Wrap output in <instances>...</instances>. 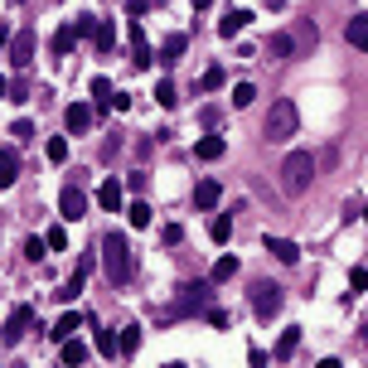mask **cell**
I'll return each mask as SVG.
<instances>
[{
	"label": "cell",
	"mask_w": 368,
	"mask_h": 368,
	"mask_svg": "<svg viewBox=\"0 0 368 368\" xmlns=\"http://www.w3.org/2000/svg\"><path fill=\"white\" fill-rule=\"evenodd\" d=\"M58 213H63V223H78L82 213H87V194H82L78 184H63V194H58Z\"/></svg>",
	"instance_id": "7"
},
{
	"label": "cell",
	"mask_w": 368,
	"mask_h": 368,
	"mask_svg": "<svg viewBox=\"0 0 368 368\" xmlns=\"http://www.w3.org/2000/svg\"><path fill=\"white\" fill-rule=\"evenodd\" d=\"M117 349H121V344H117V335H112V330H97V354L117 359Z\"/></svg>",
	"instance_id": "31"
},
{
	"label": "cell",
	"mask_w": 368,
	"mask_h": 368,
	"mask_svg": "<svg viewBox=\"0 0 368 368\" xmlns=\"http://www.w3.org/2000/svg\"><path fill=\"white\" fill-rule=\"evenodd\" d=\"M252 310H257V320H271L276 310H281V286L257 281V286H252Z\"/></svg>",
	"instance_id": "6"
},
{
	"label": "cell",
	"mask_w": 368,
	"mask_h": 368,
	"mask_svg": "<svg viewBox=\"0 0 368 368\" xmlns=\"http://www.w3.org/2000/svg\"><path fill=\"white\" fill-rule=\"evenodd\" d=\"M266 49H271V58H291L301 44H296V34H286V29H281V34H271V44H266Z\"/></svg>",
	"instance_id": "21"
},
{
	"label": "cell",
	"mask_w": 368,
	"mask_h": 368,
	"mask_svg": "<svg viewBox=\"0 0 368 368\" xmlns=\"http://www.w3.org/2000/svg\"><path fill=\"white\" fill-rule=\"evenodd\" d=\"M310 180H315V156L310 151H291L286 165H281V189H286L291 199H301L310 189Z\"/></svg>",
	"instance_id": "2"
},
{
	"label": "cell",
	"mask_w": 368,
	"mask_h": 368,
	"mask_svg": "<svg viewBox=\"0 0 368 368\" xmlns=\"http://www.w3.org/2000/svg\"><path fill=\"white\" fill-rule=\"evenodd\" d=\"M223 82H228V73H223V68H209V73L199 78V92H218Z\"/></svg>",
	"instance_id": "29"
},
{
	"label": "cell",
	"mask_w": 368,
	"mask_h": 368,
	"mask_svg": "<svg viewBox=\"0 0 368 368\" xmlns=\"http://www.w3.org/2000/svg\"><path fill=\"white\" fill-rule=\"evenodd\" d=\"M92 44H97L102 53H112V49H117V25H112V20H102V25H97V39H92Z\"/></svg>",
	"instance_id": "27"
},
{
	"label": "cell",
	"mask_w": 368,
	"mask_h": 368,
	"mask_svg": "<svg viewBox=\"0 0 368 368\" xmlns=\"http://www.w3.org/2000/svg\"><path fill=\"white\" fill-rule=\"evenodd\" d=\"M320 368H344V364L340 359H320Z\"/></svg>",
	"instance_id": "42"
},
{
	"label": "cell",
	"mask_w": 368,
	"mask_h": 368,
	"mask_svg": "<svg viewBox=\"0 0 368 368\" xmlns=\"http://www.w3.org/2000/svg\"><path fill=\"white\" fill-rule=\"evenodd\" d=\"M126 44H131V63L136 68H151L156 53H151V39H146V25L141 20H126Z\"/></svg>",
	"instance_id": "5"
},
{
	"label": "cell",
	"mask_w": 368,
	"mask_h": 368,
	"mask_svg": "<svg viewBox=\"0 0 368 368\" xmlns=\"http://www.w3.org/2000/svg\"><path fill=\"white\" fill-rule=\"evenodd\" d=\"M29 325H34V310H29V305H15L10 320H5V330H0V344H20Z\"/></svg>",
	"instance_id": "8"
},
{
	"label": "cell",
	"mask_w": 368,
	"mask_h": 368,
	"mask_svg": "<svg viewBox=\"0 0 368 368\" xmlns=\"http://www.w3.org/2000/svg\"><path fill=\"white\" fill-rule=\"evenodd\" d=\"M49 335H53V340H58V344H68V340H78V315H73V310H68V315L58 320V325H53Z\"/></svg>",
	"instance_id": "25"
},
{
	"label": "cell",
	"mask_w": 368,
	"mask_h": 368,
	"mask_svg": "<svg viewBox=\"0 0 368 368\" xmlns=\"http://www.w3.org/2000/svg\"><path fill=\"white\" fill-rule=\"evenodd\" d=\"M209 233H213V242H228V233H233V218H228V213H218Z\"/></svg>",
	"instance_id": "35"
},
{
	"label": "cell",
	"mask_w": 368,
	"mask_h": 368,
	"mask_svg": "<svg viewBox=\"0 0 368 368\" xmlns=\"http://www.w3.org/2000/svg\"><path fill=\"white\" fill-rule=\"evenodd\" d=\"M266 252H271L281 266H296V262H301V247H296L291 237H266Z\"/></svg>",
	"instance_id": "12"
},
{
	"label": "cell",
	"mask_w": 368,
	"mask_h": 368,
	"mask_svg": "<svg viewBox=\"0 0 368 368\" xmlns=\"http://www.w3.org/2000/svg\"><path fill=\"white\" fill-rule=\"evenodd\" d=\"M44 252H49V242H44V237H29V242H25V257H29V262H39Z\"/></svg>",
	"instance_id": "37"
},
{
	"label": "cell",
	"mask_w": 368,
	"mask_h": 368,
	"mask_svg": "<svg viewBox=\"0 0 368 368\" xmlns=\"http://www.w3.org/2000/svg\"><path fill=\"white\" fill-rule=\"evenodd\" d=\"M146 5H151V0H126V10H131V20H136V15H141V10H146Z\"/></svg>",
	"instance_id": "41"
},
{
	"label": "cell",
	"mask_w": 368,
	"mask_h": 368,
	"mask_svg": "<svg viewBox=\"0 0 368 368\" xmlns=\"http://www.w3.org/2000/svg\"><path fill=\"white\" fill-rule=\"evenodd\" d=\"M126 218H131V228H151V204H146V199L126 204Z\"/></svg>",
	"instance_id": "26"
},
{
	"label": "cell",
	"mask_w": 368,
	"mask_h": 368,
	"mask_svg": "<svg viewBox=\"0 0 368 368\" xmlns=\"http://www.w3.org/2000/svg\"><path fill=\"white\" fill-rule=\"evenodd\" d=\"M92 97H97V112H112V107H117V87H112V78H92Z\"/></svg>",
	"instance_id": "18"
},
{
	"label": "cell",
	"mask_w": 368,
	"mask_h": 368,
	"mask_svg": "<svg viewBox=\"0 0 368 368\" xmlns=\"http://www.w3.org/2000/svg\"><path fill=\"white\" fill-rule=\"evenodd\" d=\"M5 92H10V78H5V73H0V97H5Z\"/></svg>",
	"instance_id": "44"
},
{
	"label": "cell",
	"mask_w": 368,
	"mask_h": 368,
	"mask_svg": "<svg viewBox=\"0 0 368 368\" xmlns=\"http://www.w3.org/2000/svg\"><path fill=\"white\" fill-rule=\"evenodd\" d=\"M156 102H160V107H175V102H180V97H175V82H170V78L156 82Z\"/></svg>",
	"instance_id": "32"
},
{
	"label": "cell",
	"mask_w": 368,
	"mask_h": 368,
	"mask_svg": "<svg viewBox=\"0 0 368 368\" xmlns=\"http://www.w3.org/2000/svg\"><path fill=\"white\" fill-rule=\"evenodd\" d=\"M364 218H368V213H364Z\"/></svg>",
	"instance_id": "47"
},
{
	"label": "cell",
	"mask_w": 368,
	"mask_h": 368,
	"mask_svg": "<svg viewBox=\"0 0 368 368\" xmlns=\"http://www.w3.org/2000/svg\"><path fill=\"white\" fill-rule=\"evenodd\" d=\"M209 5H213V0H194V10H209Z\"/></svg>",
	"instance_id": "45"
},
{
	"label": "cell",
	"mask_w": 368,
	"mask_h": 368,
	"mask_svg": "<svg viewBox=\"0 0 368 368\" xmlns=\"http://www.w3.org/2000/svg\"><path fill=\"white\" fill-rule=\"evenodd\" d=\"M97 204H102L107 213H121V209H126V184L117 180V175H107L102 189H97Z\"/></svg>",
	"instance_id": "9"
},
{
	"label": "cell",
	"mask_w": 368,
	"mask_h": 368,
	"mask_svg": "<svg viewBox=\"0 0 368 368\" xmlns=\"http://www.w3.org/2000/svg\"><path fill=\"white\" fill-rule=\"evenodd\" d=\"M63 126H68L73 136H82L87 126H92V107H87V102H73L68 112H63Z\"/></svg>",
	"instance_id": "13"
},
{
	"label": "cell",
	"mask_w": 368,
	"mask_h": 368,
	"mask_svg": "<svg viewBox=\"0 0 368 368\" xmlns=\"http://www.w3.org/2000/svg\"><path fill=\"white\" fill-rule=\"evenodd\" d=\"M44 151H49L53 165H63V160H68V141H63V136H49V146H44Z\"/></svg>",
	"instance_id": "30"
},
{
	"label": "cell",
	"mask_w": 368,
	"mask_h": 368,
	"mask_svg": "<svg viewBox=\"0 0 368 368\" xmlns=\"http://www.w3.org/2000/svg\"><path fill=\"white\" fill-rule=\"evenodd\" d=\"M349 286H354V296L368 291V271H364V266H354V271H349Z\"/></svg>",
	"instance_id": "38"
},
{
	"label": "cell",
	"mask_w": 368,
	"mask_h": 368,
	"mask_svg": "<svg viewBox=\"0 0 368 368\" xmlns=\"http://www.w3.org/2000/svg\"><path fill=\"white\" fill-rule=\"evenodd\" d=\"M252 97H257L252 82H237V87H233V107H252Z\"/></svg>",
	"instance_id": "36"
},
{
	"label": "cell",
	"mask_w": 368,
	"mask_h": 368,
	"mask_svg": "<svg viewBox=\"0 0 368 368\" xmlns=\"http://www.w3.org/2000/svg\"><path fill=\"white\" fill-rule=\"evenodd\" d=\"M10 63H15V68H29V63H34V29H20V34H15Z\"/></svg>",
	"instance_id": "10"
},
{
	"label": "cell",
	"mask_w": 368,
	"mask_h": 368,
	"mask_svg": "<svg viewBox=\"0 0 368 368\" xmlns=\"http://www.w3.org/2000/svg\"><path fill=\"white\" fill-rule=\"evenodd\" d=\"M213 281H189V286L180 291V301L170 305V310H160L156 320H180V315H204V310H213L209 305V296H213Z\"/></svg>",
	"instance_id": "3"
},
{
	"label": "cell",
	"mask_w": 368,
	"mask_h": 368,
	"mask_svg": "<svg viewBox=\"0 0 368 368\" xmlns=\"http://www.w3.org/2000/svg\"><path fill=\"white\" fill-rule=\"evenodd\" d=\"M141 349V325H126L121 330V354H136Z\"/></svg>",
	"instance_id": "34"
},
{
	"label": "cell",
	"mask_w": 368,
	"mask_h": 368,
	"mask_svg": "<svg viewBox=\"0 0 368 368\" xmlns=\"http://www.w3.org/2000/svg\"><path fill=\"white\" fill-rule=\"evenodd\" d=\"M44 242H49V252H63V247H68V233H63V223H53L49 233H44Z\"/></svg>",
	"instance_id": "33"
},
{
	"label": "cell",
	"mask_w": 368,
	"mask_h": 368,
	"mask_svg": "<svg viewBox=\"0 0 368 368\" xmlns=\"http://www.w3.org/2000/svg\"><path fill=\"white\" fill-rule=\"evenodd\" d=\"M218 199H223V184L218 180H199L194 184V209L209 213V209H218Z\"/></svg>",
	"instance_id": "11"
},
{
	"label": "cell",
	"mask_w": 368,
	"mask_h": 368,
	"mask_svg": "<svg viewBox=\"0 0 368 368\" xmlns=\"http://www.w3.org/2000/svg\"><path fill=\"white\" fill-rule=\"evenodd\" d=\"M15 180H20V156L10 146H0V189H10Z\"/></svg>",
	"instance_id": "14"
},
{
	"label": "cell",
	"mask_w": 368,
	"mask_h": 368,
	"mask_svg": "<svg viewBox=\"0 0 368 368\" xmlns=\"http://www.w3.org/2000/svg\"><path fill=\"white\" fill-rule=\"evenodd\" d=\"M73 44H78V29H73V25H63L58 34H53V53H58V58H68Z\"/></svg>",
	"instance_id": "24"
},
{
	"label": "cell",
	"mask_w": 368,
	"mask_h": 368,
	"mask_svg": "<svg viewBox=\"0 0 368 368\" xmlns=\"http://www.w3.org/2000/svg\"><path fill=\"white\" fill-rule=\"evenodd\" d=\"M10 136H15V141H29V136H34V121H25V117H20V121L10 126Z\"/></svg>",
	"instance_id": "39"
},
{
	"label": "cell",
	"mask_w": 368,
	"mask_h": 368,
	"mask_svg": "<svg viewBox=\"0 0 368 368\" xmlns=\"http://www.w3.org/2000/svg\"><path fill=\"white\" fill-rule=\"evenodd\" d=\"M102 266H107V281L112 286H126L131 281V271H136V252H131V237L126 233H112L102 237Z\"/></svg>",
	"instance_id": "1"
},
{
	"label": "cell",
	"mask_w": 368,
	"mask_h": 368,
	"mask_svg": "<svg viewBox=\"0 0 368 368\" xmlns=\"http://www.w3.org/2000/svg\"><path fill=\"white\" fill-rule=\"evenodd\" d=\"M82 364H87V344L68 340V344H63V368H82Z\"/></svg>",
	"instance_id": "23"
},
{
	"label": "cell",
	"mask_w": 368,
	"mask_h": 368,
	"mask_svg": "<svg viewBox=\"0 0 368 368\" xmlns=\"http://www.w3.org/2000/svg\"><path fill=\"white\" fill-rule=\"evenodd\" d=\"M223 151H228L223 136H199V141H194V156L199 160H223Z\"/></svg>",
	"instance_id": "15"
},
{
	"label": "cell",
	"mask_w": 368,
	"mask_h": 368,
	"mask_svg": "<svg viewBox=\"0 0 368 368\" xmlns=\"http://www.w3.org/2000/svg\"><path fill=\"white\" fill-rule=\"evenodd\" d=\"M296 126H301V112H296V102L291 97H276L271 102V112H266V141H291L296 136Z\"/></svg>",
	"instance_id": "4"
},
{
	"label": "cell",
	"mask_w": 368,
	"mask_h": 368,
	"mask_svg": "<svg viewBox=\"0 0 368 368\" xmlns=\"http://www.w3.org/2000/svg\"><path fill=\"white\" fill-rule=\"evenodd\" d=\"M247 20H252L247 10H228V15L218 20V34H223V39H233V34H242V29H247Z\"/></svg>",
	"instance_id": "16"
},
{
	"label": "cell",
	"mask_w": 368,
	"mask_h": 368,
	"mask_svg": "<svg viewBox=\"0 0 368 368\" xmlns=\"http://www.w3.org/2000/svg\"><path fill=\"white\" fill-rule=\"evenodd\" d=\"M165 368H184V364H165Z\"/></svg>",
	"instance_id": "46"
},
{
	"label": "cell",
	"mask_w": 368,
	"mask_h": 368,
	"mask_svg": "<svg viewBox=\"0 0 368 368\" xmlns=\"http://www.w3.org/2000/svg\"><path fill=\"white\" fill-rule=\"evenodd\" d=\"M266 10H286V0H266Z\"/></svg>",
	"instance_id": "43"
},
{
	"label": "cell",
	"mask_w": 368,
	"mask_h": 368,
	"mask_svg": "<svg viewBox=\"0 0 368 368\" xmlns=\"http://www.w3.org/2000/svg\"><path fill=\"white\" fill-rule=\"evenodd\" d=\"M97 25H102L97 15H78V20H73V29H78V39H97Z\"/></svg>",
	"instance_id": "28"
},
{
	"label": "cell",
	"mask_w": 368,
	"mask_h": 368,
	"mask_svg": "<svg viewBox=\"0 0 368 368\" xmlns=\"http://www.w3.org/2000/svg\"><path fill=\"white\" fill-rule=\"evenodd\" d=\"M296 344H301V330H296V325H291V330H281V340H276V349H271V354H276V359H281V364H286L291 354H296Z\"/></svg>",
	"instance_id": "22"
},
{
	"label": "cell",
	"mask_w": 368,
	"mask_h": 368,
	"mask_svg": "<svg viewBox=\"0 0 368 368\" xmlns=\"http://www.w3.org/2000/svg\"><path fill=\"white\" fill-rule=\"evenodd\" d=\"M233 276H237V257H233V252H223V257L213 262V276H209V281H213V286H223V281H233Z\"/></svg>",
	"instance_id": "20"
},
{
	"label": "cell",
	"mask_w": 368,
	"mask_h": 368,
	"mask_svg": "<svg viewBox=\"0 0 368 368\" xmlns=\"http://www.w3.org/2000/svg\"><path fill=\"white\" fill-rule=\"evenodd\" d=\"M10 44H15V34H10V25H0V53L10 49Z\"/></svg>",
	"instance_id": "40"
},
{
	"label": "cell",
	"mask_w": 368,
	"mask_h": 368,
	"mask_svg": "<svg viewBox=\"0 0 368 368\" xmlns=\"http://www.w3.org/2000/svg\"><path fill=\"white\" fill-rule=\"evenodd\" d=\"M184 44H189V39H184V34H170V39H165V44H160V63H165V68H170V63H180V53H184Z\"/></svg>",
	"instance_id": "19"
},
{
	"label": "cell",
	"mask_w": 368,
	"mask_h": 368,
	"mask_svg": "<svg viewBox=\"0 0 368 368\" xmlns=\"http://www.w3.org/2000/svg\"><path fill=\"white\" fill-rule=\"evenodd\" d=\"M344 39H349L354 49H364V53H368V20H364V15H354V20L344 25Z\"/></svg>",
	"instance_id": "17"
}]
</instances>
